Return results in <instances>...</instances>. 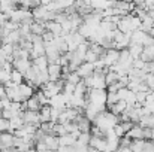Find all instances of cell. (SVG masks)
<instances>
[{"instance_id": "cell-2", "label": "cell", "mask_w": 154, "mask_h": 152, "mask_svg": "<svg viewBox=\"0 0 154 152\" xmlns=\"http://www.w3.org/2000/svg\"><path fill=\"white\" fill-rule=\"evenodd\" d=\"M23 118H24V122L26 124H32V125H36V127H41V115L39 112H33V110H26L23 112Z\"/></svg>"}, {"instance_id": "cell-44", "label": "cell", "mask_w": 154, "mask_h": 152, "mask_svg": "<svg viewBox=\"0 0 154 152\" xmlns=\"http://www.w3.org/2000/svg\"><path fill=\"white\" fill-rule=\"evenodd\" d=\"M52 152H60V151H52Z\"/></svg>"}, {"instance_id": "cell-20", "label": "cell", "mask_w": 154, "mask_h": 152, "mask_svg": "<svg viewBox=\"0 0 154 152\" xmlns=\"http://www.w3.org/2000/svg\"><path fill=\"white\" fill-rule=\"evenodd\" d=\"M151 28H154V21H153V18L148 15V16L142 21V24H141V28H139V30H142V31L148 33Z\"/></svg>"}, {"instance_id": "cell-16", "label": "cell", "mask_w": 154, "mask_h": 152, "mask_svg": "<svg viewBox=\"0 0 154 152\" xmlns=\"http://www.w3.org/2000/svg\"><path fill=\"white\" fill-rule=\"evenodd\" d=\"M142 51H144V46H142V45H139V43H132V42H130V45H129V52H130V55H132L135 60L141 57Z\"/></svg>"}, {"instance_id": "cell-29", "label": "cell", "mask_w": 154, "mask_h": 152, "mask_svg": "<svg viewBox=\"0 0 154 152\" xmlns=\"http://www.w3.org/2000/svg\"><path fill=\"white\" fill-rule=\"evenodd\" d=\"M11 81V73L6 72V70H0V84H8Z\"/></svg>"}, {"instance_id": "cell-39", "label": "cell", "mask_w": 154, "mask_h": 152, "mask_svg": "<svg viewBox=\"0 0 154 152\" xmlns=\"http://www.w3.org/2000/svg\"><path fill=\"white\" fill-rule=\"evenodd\" d=\"M145 49L148 51V52H150V54L154 57V45H151V46H145Z\"/></svg>"}, {"instance_id": "cell-17", "label": "cell", "mask_w": 154, "mask_h": 152, "mask_svg": "<svg viewBox=\"0 0 154 152\" xmlns=\"http://www.w3.org/2000/svg\"><path fill=\"white\" fill-rule=\"evenodd\" d=\"M120 81V76H118V73L117 72H112V70H109L106 75H105V82H106V88L109 87V85H112V84H115V82H118Z\"/></svg>"}, {"instance_id": "cell-27", "label": "cell", "mask_w": 154, "mask_h": 152, "mask_svg": "<svg viewBox=\"0 0 154 152\" xmlns=\"http://www.w3.org/2000/svg\"><path fill=\"white\" fill-rule=\"evenodd\" d=\"M118 99V94L117 93H108V99H106V106H111V104H115Z\"/></svg>"}, {"instance_id": "cell-37", "label": "cell", "mask_w": 154, "mask_h": 152, "mask_svg": "<svg viewBox=\"0 0 154 152\" xmlns=\"http://www.w3.org/2000/svg\"><path fill=\"white\" fill-rule=\"evenodd\" d=\"M9 19H11V16H9L8 13H3V12H0V27H2V25H5V24H6Z\"/></svg>"}, {"instance_id": "cell-28", "label": "cell", "mask_w": 154, "mask_h": 152, "mask_svg": "<svg viewBox=\"0 0 154 152\" xmlns=\"http://www.w3.org/2000/svg\"><path fill=\"white\" fill-rule=\"evenodd\" d=\"M54 134H55V136H63V134H66V128H64V125L55 122V125H54Z\"/></svg>"}, {"instance_id": "cell-10", "label": "cell", "mask_w": 154, "mask_h": 152, "mask_svg": "<svg viewBox=\"0 0 154 152\" xmlns=\"http://www.w3.org/2000/svg\"><path fill=\"white\" fill-rule=\"evenodd\" d=\"M41 55H45V43H44V40L33 43V48L30 51V58L32 60H35V58H38Z\"/></svg>"}, {"instance_id": "cell-35", "label": "cell", "mask_w": 154, "mask_h": 152, "mask_svg": "<svg viewBox=\"0 0 154 152\" xmlns=\"http://www.w3.org/2000/svg\"><path fill=\"white\" fill-rule=\"evenodd\" d=\"M11 106V100L8 99V97H5V99H0V109L3 110V109H8Z\"/></svg>"}, {"instance_id": "cell-8", "label": "cell", "mask_w": 154, "mask_h": 152, "mask_svg": "<svg viewBox=\"0 0 154 152\" xmlns=\"http://www.w3.org/2000/svg\"><path fill=\"white\" fill-rule=\"evenodd\" d=\"M20 93H21V96H23V99H24V101L29 100L30 97H33L35 96V88L30 85V84H27V82H23L21 85H20Z\"/></svg>"}, {"instance_id": "cell-43", "label": "cell", "mask_w": 154, "mask_h": 152, "mask_svg": "<svg viewBox=\"0 0 154 152\" xmlns=\"http://www.w3.org/2000/svg\"><path fill=\"white\" fill-rule=\"evenodd\" d=\"M0 7H2V0H0Z\"/></svg>"}, {"instance_id": "cell-32", "label": "cell", "mask_w": 154, "mask_h": 152, "mask_svg": "<svg viewBox=\"0 0 154 152\" xmlns=\"http://www.w3.org/2000/svg\"><path fill=\"white\" fill-rule=\"evenodd\" d=\"M133 67H135V69H139V70H144L145 61H142L141 58H136V60H133Z\"/></svg>"}, {"instance_id": "cell-36", "label": "cell", "mask_w": 154, "mask_h": 152, "mask_svg": "<svg viewBox=\"0 0 154 152\" xmlns=\"http://www.w3.org/2000/svg\"><path fill=\"white\" fill-rule=\"evenodd\" d=\"M144 72H145V73H153L154 72V61H148V63H145Z\"/></svg>"}, {"instance_id": "cell-40", "label": "cell", "mask_w": 154, "mask_h": 152, "mask_svg": "<svg viewBox=\"0 0 154 152\" xmlns=\"http://www.w3.org/2000/svg\"><path fill=\"white\" fill-rule=\"evenodd\" d=\"M2 45H3V37L0 36V46H2Z\"/></svg>"}, {"instance_id": "cell-31", "label": "cell", "mask_w": 154, "mask_h": 152, "mask_svg": "<svg viewBox=\"0 0 154 152\" xmlns=\"http://www.w3.org/2000/svg\"><path fill=\"white\" fill-rule=\"evenodd\" d=\"M145 82H147V85L150 87V90L154 91V72L147 75V81H145Z\"/></svg>"}, {"instance_id": "cell-30", "label": "cell", "mask_w": 154, "mask_h": 152, "mask_svg": "<svg viewBox=\"0 0 154 152\" xmlns=\"http://www.w3.org/2000/svg\"><path fill=\"white\" fill-rule=\"evenodd\" d=\"M132 142H133V140H132L130 137L124 136V137H121V139H120V148H130Z\"/></svg>"}, {"instance_id": "cell-22", "label": "cell", "mask_w": 154, "mask_h": 152, "mask_svg": "<svg viewBox=\"0 0 154 152\" xmlns=\"http://www.w3.org/2000/svg\"><path fill=\"white\" fill-rule=\"evenodd\" d=\"M81 81H82V78H81L76 72L69 73V75H67V78H66V82H69V84H72V85H78Z\"/></svg>"}, {"instance_id": "cell-24", "label": "cell", "mask_w": 154, "mask_h": 152, "mask_svg": "<svg viewBox=\"0 0 154 152\" xmlns=\"http://www.w3.org/2000/svg\"><path fill=\"white\" fill-rule=\"evenodd\" d=\"M9 130H11V121L5 119V118H0V133H6Z\"/></svg>"}, {"instance_id": "cell-23", "label": "cell", "mask_w": 154, "mask_h": 152, "mask_svg": "<svg viewBox=\"0 0 154 152\" xmlns=\"http://www.w3.org/2000/svg\"><path fill=\"white\" fill-rule=\"evenodd\" d=\"M35 96H36V99L41 101V104L42 106H45V104H50V99L45 96V93L42 91V90H38L36 93H35Z\"/></svg>"}, {"instance_id": "cell-12", "label": "cell", "mask_w": 154, "mask_h": 152, "mask_svg": "<svg viewBox=\"0 0 154 152\" xmlns=\"http://www.w3.org/2000/svg\"><path fill=\"white\" fill-rule=\"evenodd\" d=\"M48 146L50 151H57L60 148V142H58V136H54V134H48L44 140Z\"/></svg>"}, {"instance_id": "cell-9", "label": "cell", "mask_w": 154, "mask_h": 152, "mask_svg": "<svg viewBox=\"0 0 154 152\" xmlns=\"http://www.w3.org/2000/svg\"><path fill=\"white\" fill-rule=\"evenodd\" d=\"M108 109H109V112H112L114 115L120 116V115H121V113H124V110L127 109V103H126L124 100H118L115 104L108 106Z\"/></svg>"}, {"instance_id": "cell-14", "label": "cell", "mask_w": 154, "mask_h": 152, "mask_svg": "<svg viewBox=\"0 0 154 152\" xmlns=\"http://www.w3.org/2000/svg\"><path fill=\"white\" fill-rule=\"evenodd\" d=\"M51 109L52 107L50 104H45V106L41 107V112H39L41 122H51Z\"/></svg>"}, {"instance_id": "cell-41", "label": "cell", "mask_w": 154, "mask_h": 152, "mask_svg": "<svg viewBox=\"0 0 154 152\" xmlns=\"http://www.w3.org/2000/svg\"><path fill=\"white\" fill-rule=\"evenodd\" d=\"M151 140H154V128H153V133H151Z\"/></svg>"}, {"instance_id": "cell-1", "label": "cell", "mask_w": 154, "mask_h": 152, "mask_svg": "<svg viewBox=\"0 0 154 152\" xmlns=\"http://www.w3.org/2000/svg\"><path fill=\"white\" fill-rule=\"evenodd\" d=\"M100 58H103V61H105V64H106L108 67H111V66H114V64L118 63V60H120V51L114 49V48L106 49L105 55L100 57Z\"/></svg>"}, {"instance_id": "cell-25", "label": "cell", "mask_w": 154, "mask_h": 152, "mask_svg": "<svg viewBox=\"0 0 154 152\" xmlns=\"http://www.w3.org/2000/svg\"><path fill=\"white\" fill-rule=\"evenodd\" d=\"M20 25H21V24H18V22H14V21H11V19H9V21H8V22L3 25V27H5V28H6L9 33H11V31L20 30Z\"/></svg>"}, {"instance_id": "cell-19", "label": "cell", "mask_w": 154, "mask_h": 152, "mask_svg": "<svg viewBox=\"0 0 154 152\" xmlns=\"http://www.w3.org/2000/svg\"><path fill=\"white\" fill-rule=\"evenodd\" d=\"M11 81L14 82V84H17V85H21L23 82H24V75L21 73V72H18V70H12L11 72Z\"/></svg>"}, {"instance_id": "cell-18", "label": "cell", "mask_w": 154, "mask_h": 152, "mask_svg": "<svg viewBox=\"0 0 154 152\" xmlns=\"http://www.w3.org/2000/svg\"><path fill=\"white\" fill-rule=\"evenodd\" d=\"M145 143L147 140L145 139H139V140H133L132 145H130V149L133 152H142L145 149Z\"/></svg>"}, {"instance_id": "cell-11", "label": "cell", "mask_w": 154, "mask_h": 152, "mask_svg": "<svg viewBox=\"0 0 154 152\" xmlns=\"http://www.w3.org/2000/svg\"><path fill=\"white\" fill-rule=\"evenodd\" d=\"M45 28H47L48 31H51L55 37H58V36L63 34V27H61V24H58V22H55V21L45 22Z\"/></svg>"}, {"instance_id": "cell-13", "label": "cell", "mask_w": 154, "mask_h": 152, "mask_svg": "<svg viewBox=\"0 0 154 152\" xmlns=\"http://www.w3.org/2000/svg\"><path fill=\"white\" fill-rule=\"evenodd\" d=\"M32 63H33V66H35V67H38L39 70H47V69H48V66H50L47 55H41V57H38V58L32 60Z\"/></svg>"}, {"instance_id": "cell-42", "label": "cell", "mask_w": 154, "mask_h": 152, "mask_svg": "<svg viewBox=\"0 0 154 152\" xmlns=\"http://www.w3.org/2000/svg\"><path fill=\"white\" fill-rule=\"evenodd\" d=\"M0 118H3V113H2V109H0Z\"/></svg>"}, {"instance_id": "cell-4", "label": "cell", "mask_w": 154, "mask_h": 152, "mask_svg": "<svg viewBox=\"0 0 154 152\" xmlns=\"http://www.w3.org/2000/svg\"><path fill=\"white\" fill-rule=\"evenodd\" d=\"M76 73H78L82 79H85V78L94 75V64H93V63H87V61H84V63L78 67Z\"/></svg>"}, {"instance_id": "cell-6", "label": "cell", "mask_w": 154, "mask_h": 152, "mask_svg": "<svg viewBox=\"0 0 154 152\" xmlns=\"http://www.w3.org/2000/svg\"><path fill=\"white\" fill-rule=\"evenodd\" d=\"M47 70H48V75H50V81L61 79V73H63V66L61 64H50Z\"/></svg>"}, {"instance_id": "cell-33", "label": "cell", "mask_w": 154, "mask_h": 152, "mask_svg": "<svg viewBox=\"0 0 154 152\" xmlns=\"http://www.w3.org/2000/svg\"><path fill=\"white\" fill-rule=\"evenodd\" d=\"M42 39H44V42H54V39H55V36L52 34L51 31H45L44 34H42Z\"/></svg>"}, {"instance_id": "cell-38", "label": "cell", "mask_w": 154, "mask_h": 152, "mask_svg": "<svg viewBox=\"0 0 154 152\" xmlns=\"http://www.w3.org/2000/svg\"><path fill=\"white\" fill-rule=\"evenodd\" d=\"M52 1H55V0H41V4L48 6V4H50V3H52Z\"/></svg>"}, {"instance_id": "cell-7", "label": "cell", "mask_w": 154, "mask_h": 152, "mask_svg": "<svg viewBox=\"0 0 154 152\" xmlns=\"http://www.w3.org/2000/svg\"><path fill=\"white\" fill-rule=\"evenodd\" d=\"M127 137H130L132 140H139V139H144V127L139 125V124H135L133 128L126 134Z\"/></svg>"}, {"instance_id": "cell-21", "label": "cell", "mask_w": 154, "mask_h": 152, "mask_svg": "<svg viewBox=\"0 0 154 152\" xmlns=\"http://www.w3.org/2000/svg\"><path fill=\"white\" fill-rule=\"evenodd\" d=\"M90 140H91V134L90 133H81L79 137H78V140H76V143L81 145V146H88L90 145Z\"/></svg>"}, {"instance_id": "cell-26", "label": "cell", "mask_w": 154, "mask_h": 152, "mask_svg": "<svg viewBox=\"0 0 154 152\" xmlns=\"http://www.w3.org/2000/svg\"><path fill=\"white\" fill-rule=\"evenodd\" d=\"M84 60H85L87 63H96V61L99 60V57H97L91 49H88L87 51V54H85V58H84Z\"/></svg>"}, {"instance_id": "cell-3", "label": "cell", "mask_w": 154, "mask_h": 152, "mask_svg": "<svg viewBox=\"0 0 154 152\" xmlns=\"http://www.w3.org/2000/svg\"><path fill=\"white\" fill-rule=\"evenodd\" d=\"M12 64H14V69L18 70V72H21L23 75H24L29 69H32V66H33L32 60H26V58H15V60L12 61Z\"/></svg>"}, {"instance_id": "cell-15", "label": "cell", "mask_w": 154, "mask_h": 152, "mask_svg": "<svg viewBox=\"0 0 154 152\" xmlns=\"http://www.w3.org/2000/svg\"><path fill=\"white\" fill-rule=\"evenodd\" d=\"M41 107H42V104H41V101L36 99V96H33V97H30V99L27 100V110L41 112Z\"/></svg>"}, {"instance_id": "cell-34", "label": "cell", "mask_w": 154, "mask_h": 152, "mask_svg": "<svg viewBox=\"0 0 154 152\" xmlns=\"http://www.w3.org/2000/svg\"><path fill=\"white\" fill-rule=\"evenodd\" d=\"M114 131H115V134H117V137H120V139L126 136V133H124V130L121 128V125H120V124H117V125L114 127Z\"/></svg>"}, {"instance_id": "cell-5", "label": "cell", "mask_w": 154, "mask_h": 152, "mask_svg": "<svg viewBox=\"0 0 154 152\" xmlns=\"http://www.w3.org/2000/svg\"><path fill=\"white\" fill-rule=\"evenodd\" d=\"M50 106L54 107V109H58V110H64V109L67 107V106H66V97H64V94L60 93V94L51 97V99H50Z\"/></svg>"}]
</instances>
